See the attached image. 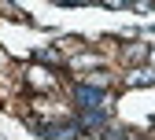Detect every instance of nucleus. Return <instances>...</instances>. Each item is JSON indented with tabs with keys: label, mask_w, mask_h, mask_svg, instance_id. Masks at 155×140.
Masks as SVG:
<instances>
[{
	"label": "nucleus",
	"mask_w": 155,
	"mask_h": 140,
	"mask_svg": "<svg viewBox=\"0 0 155 140\" xmlns=\"http://www.w3.org/2000/svg\"><path fill=\"white\" fill-rule=\"evenodd\" d=\"M74 67H100V55H81L74 59Z\"/></svg>",
	"instance_id": "6"
},
{
	"label": "nucleus",
	"mask_w": 155,
	"mask_h": 140,
	"mask_svg": "<svg viewBox=\"0 0 155 140\" xmlns=\"http://www.w3.org/2000/svg\"><path fill=\"white\" fill-rule=\"evenodd\" d=\"M126 59H129V63H144V59H148V48L144 44H129L126 48Z\"/></svg>",
	"instance_id": "4"
},
{
	"label": "nucleus",
	"mask_w": 155,
	"mask_h": 140,
	"mask_svg": "<svg viewBox=\"0 0 155 140\" xmlns=\"http://www.w3.org/2000/svg\"><path fill=\"white\" fill-rule=\"evenodd\" d=\"M126 85H155V67H133L126 74Z\"/></svg>",
	"instance_id": "3"
},
{
	"label": "nucleus",
	"mask_w": 155,
	"mask_h": 140,
	"mask_svg": "<svg viewBox=\"0 0 155 140\" xmlns=\"http://www.w3.org/2000/svg\"><path fill=\"white\" fill-rule=\"evenodd\" d=\"M30 85L33 89H41V92H52L55 89V77H52V70H41V67H30Z\"/></svg>",
	"instance_id": "2"
},
{
	"label": "nucleus",
	"mask_w": 155,
	"mask_h": 140,
	"mask_svg": "<svg viewBox=\"0 0 155 140\" xmlns=\"http://www.w3.org/2000/svg\"><path fill=\"white\" fill-rule=\"evenodd\" d=\"M74 99H78V107H81V111H89V107H107V103H111V99L96 89V85H89V81L74 85Z\"/></svg>",
	"instance_id": "1"
},
{
	"label": "nucleus",
	"mask_w": 155,
	"mask_h": 140,
	"mask_svg": "<svg viewBox=\"0 0 155 140\" xmlns=\"http://www.w3.org/2000/svg\"><path fill=\"white\" fill-rule=\"evenodd\" d=\"M148 59H151V63H155V48H148Z\"/></svg>",
	"instance_id": "7"
},
{
	"label": "nucleus",
	"mask_w": 155,
	"mask_h": 140,
	"mask_svg": "<svg viewBox=\"0 0 155 140\" xmlns=\"http://www.w3.org/2000/svg\"><path fill=\"white\" fill-rule=\"evenodd\" d=\"M37 59H41V63H59V55H55V48H41V52H37Z\"/></svg>",
	"instance_id": "5"
}]
</instances>
